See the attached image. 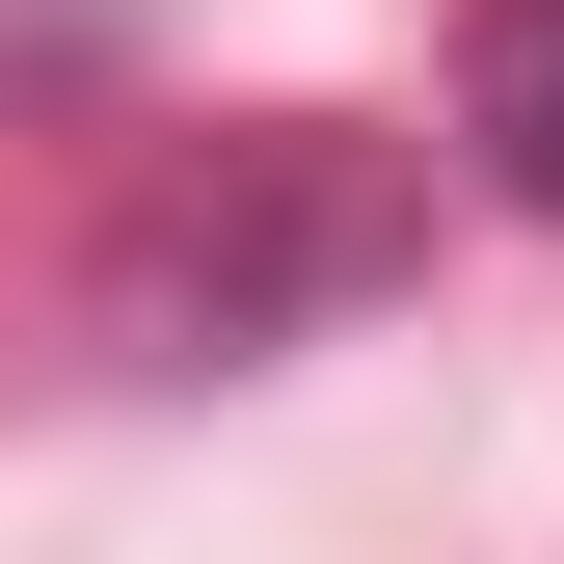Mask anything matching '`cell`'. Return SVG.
Instances as JSON below:
<instances>
[{
	"instance_id": "1",
	"label": "cell",
	"mask_w": 564,
	"mask_h": 564,
	"mask_svg": "<svg viewBox=\"0 0 564 564\" xmlns=\"http://www.w3.org/2000/svg\"><path fill=\"white\" fill-rule=\"evenodd\" d=\"M403 242H431L403 134L269 108V134H188V162L134 188L82 296H108V349H134V377H269V349H323L349 296H403Z\"/></svg>"
},
{
	"instance_id": "2",
	"label": "cell",
	"mask_w": 564,
	"mask_h": 564,
	"mask_svg": "<svg viewBox=\"0 0 564 564\" xmlns=\"http://www.w3.org/2000/svg\"><path fill=\"white\" fill-rule=\"evenodd\" d=\"M457 134H484L511 216H564V0H484L457 28Z\"/></svg>"
}]
</instances>
